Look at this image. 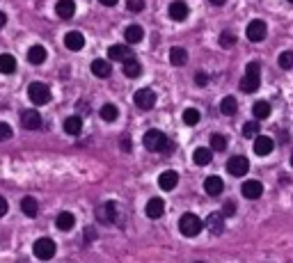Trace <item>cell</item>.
I'll return each instance as SVG.
<instances>
[{"instance_id":"19","label":"cell","mask_w":293,"mask_h":263,"mask_svg":"<svg viewBox=\"0 0 293 263\" xmlns=\"http://www.w3.org/2000/svg\"><path fill=\"white\" fill-rule=\"evenodd\" d=\"M64 46H67L69 51H82V46H85V37H82L80 32H67L64 35Z\"/></svg>"},{"instance_id":"43","label":"cell","mask_w":293,"mask_h":263,"mask_svg":"<svg viewBox=\"0 0 293 263\" xmlns=\"http://www.w3.org/2000/svg\"><path fill=\"white\" fill-rule=\"evenodd\" d=\"M7 199H5V197H0V217H3V215H7Z\"/></svg>"},{"instance_id":"45","label":"cell","mask_w":293,"mask_h":263,"mask_svg":"<svg viewBox=\"0 0 293 263\" xmlns=\"http://www.w3.org/2000/svg\"><path fill=\"white\" fill-rule=\"evenodd\" d=\"M131 147H133V144H131V140H126V138H124V140H122V149H124V151H131Z\"/></svg>"},{"instance_id":"20","label":"cell","mask_w":293,"mask_h":263,"mask_svg":"<svg viewBox=\"0 0 293 263\" xmlns=\"http://www.w3.org/2000/svg\"><path fill=\"white\" fill-rule=\"evenodd\" d=\"M204 190H206V194H211V197H218V194L224 190L222 179H220V176H209V179L204 181Z\"/></svg>"},{"instance_id":"15","label":"cell","mask_w":293,"mask_h":263,"mask_svg":"<svg viewBox=\"0 0 293 263\" xmlns=\"http://www.w3.org/2000/svg\"><path fill=\"white\" fill-rule=\"evenodd\" d=\"M241 192L245 199H259L261 194H263V185H261L259 181H245V183L241 185Z\"/></svg>"},{"instance_id":"24","label":"cell","mask_w":293,"mask_h":263,"mask_svg":"<svg viewBox=\"0 0 293 263\" xmlns=\"http://www.w3.org/2000/svg\"><path fill=\"white\" fill-rule=\"evenodd\" d=\"M55 224H57L60 231H71L73 224H76V217H73V213H67V211H64V213H60V215H57Z\"/></svg>"},{"instance_id":"6","label":"cell","mask_w":293,"mask_h":263,"mask_svg":"<svg viewBox=\"0 0 293 263\" xmlns=\"http://www.w3.org/2000/svg\"><path fill=\"white\" fill-rule=\"evenodd\" d=\"M135 106L140 108V110H151V108L156 106V92L154 89H137L135 92Z\"/></svg>"},{"instance_id":"16","label":"cell","mask_w":293,"mask_h":263,"mask_svg":"<svg viewBox=\"0 0 293 263\" xmlns=\"http://www.w3.org/2000/svg\"><path fill=\"white\" fill-rule=\"evenodd\" d=\"M144 213H146V217H151V220H158V217H163V213H165V202H163V199H158V197L149 199V202H146Z\"/></svg>"},{"instance_id":"1","label":"cell","mask_w":293,"mask_h":263,"mask_svg":"<svg viewBox=\"0 0 293 263\" xmlns=\"http://www.w3.org/2000/svg\"><path fill=\"white\" fill-rule=\"evenodd\" d=\"M261 64L259 62H250L247 64V69H245V76H243V80H241V89L243 92H256L259 89V83H261Z\"/></svg>"},{"instance_id":"17","label":"cell","mask_w":293,"mask_h":263,"mask_svg":"<svg viewBox=\"0 0 293 263\" xmlns=\"http://www.w3.org/2000/svg\"><path fill=\"white\" fill-rule=\"evenodd\" d=\"M179 183V174L177 172H163V174L158 176V185L160 190H165V192H169V190H174Z\"/></svg>"},{"instance_id":"5","label":"cell","mask_w":293,"mask_h":263,"mask_svg":"<svg viewBox=\"0 0 293 263\" xmlns=\"http://www.w3.org/2000/svg\"><path fill=\"white\" fill-rule=\"evenodd\" d=\"M32 252H35L37 258H41V261H48V258L55 256V243L50 238H39L35 245H32Z\"/></svg>"},{"instance_id":"50","label":"cell","mask_w":293,"mask_h":263,"mask_svg":"<svg viewBox=\"0 0 293 263\" xmlns=\"http://www.w3.org/2000/svg\"><path fill=\"white\" fill-rule=\"evenodd\" d=\"M197 263H204V261H197Z\"/></svg>"},{"instance_id":"21","label":"cell","mask_w":293,"mask_h":263,"mask_svg":"<svg viewBox=\"0 0 293 263\" xmlns=\"http://www.w3.org/2000/svg\"><path fill=\"white\" fill-rule=\"evenodd\" d=\"M142 37H144V30H142V25H128V28L124 30V39H126L128 44H140Z\"/></svg>"},{"instance_id":"13","label":"cell","mask_w":293,"mask_h":263,"mask_svg":"<svg viewBox=\"0 0 293 263\" xmlns=\"http://www.w3.org/2000/svg\"><path fill=\"white\" fill-rule=\"evenodd\" d=\"M167 14H169V19H172V21H183V19H188L190 10H188V5L183 3V0H174L172 5H169Z\"/></svg>"},{"instance_id":"18","label":"cell","mask_w":293,"mask_h":263,"mask_svg":"<svg viewBox=\"0 0 293 263\" xmlns=\"http://www.w3.org/2000/svg\"><path fill=\"white\" fill-rule=\"evenodd\" d=\"M55 14L60 19H71L76 14V5H73V0H57V5H55Z\"/></svg>"},{"instance_id":"41","label":"cell","mask_w":293,"mask_h":263,"mask_svg":"<svg viewBox=\"0 0 293 263\" xmlns=\"http://www.w3.org/2000/svg\"><path fill=\"white\" fill-rule=\"evenodd\" d=\"M233 213H236V204H233V202H224V206H222V215H224V217H231Z\"/></svg>"},{"instance_id":"36","label":"cell","mask_w":293,"mask_h":263,"mask_svg":"<svg viewBox=\"0 0 293 263\" xmlns=\"http://www.w3.org/2000/svg\"><path fill=\"white\" fill-rule=\"evenodd\" d=\"M256 133H259V121H247L245 126H243V135L245 138H256Z\"/></svg>"},{"instance_id":"4","label":"cell","mask_w":293,"mask_h":263,"mask_svg":"<svg viewBox=\"0 0 293 263\" xmlns=\"http://www.w3.org/2000/svg\"><path fill=\"white\" fill-rule=\"evenodd\" d=\"M27 98L35 106H46V103H50V87L44 83H30L27 85Z\"/></svg>"},{"instance_id":"7","label":"cell","mask_w":293,"mask_h":263,"mask_svg":"<svg viewBox=\"0 0 293 263\" xmlns=\"http://www.w3.org/2000/svg\"><path fill=\"white\" fill-rule=\"evenodd\" d=\"M227 170L231 176H245L247 170H250V162H247L245 156H231L227 162Z\"/></svg>"},{"instance_id":"26","label":"cell","mask_w":293,"mask_h":263,"mask_svg":"<svg viewBox=\"0 0 293 263\" xmlns=\"http://www.w3.org/2000/svg\"><path fill=\"white\" fill-rule=\"evenodd\" d=\"M27 60H30V64H44L46 62V48L44 46H32L30 51H27Z\"/></svg>"},{"instance_id":"29","label":"cell","mask_w":293,"mask_h":263,"mask_svg":"<svg viewBox=\"0 0 293 263\" xmlns=\"http://www.w3.org/2000/svg\"><path fill=\"white\" fill-rule=\"evenodd\" d=\"M21 211L25 213L27 217H37V213H39V204H37L35 197H23L21 202Z\"/></svg>"},{"instance_id":"48","label":"cell","mask_w":293,"mask_h":263,"mask_svg":"<svg viewBox=\"0 0 293 263\" xmlns=\"http://www.w3.org/2000/svg\"><path fill=\"white\" fill-rule=\"evenodd\" d=\"M227 0H211V5H224Z\"/></svg>"},{"instance_id":"3","label":"cell","mask_w":293,"mask_h":263,"mask_svg":"<svg viewBox=\"0 0 293 263\" xmlns=\"http://www.w3.org/2000/svg\"><path fill=\"white\" fill-rule=\"evenodd\" d=\"M144 147L154 153H160V151H167L169 142H167V138H165V133H160L158 128H151L144 133Z\"/></svg>"},{"instance_id":"39","label":"cell","mask_w":293,"mask_h":263,"mask_svg":"<svg viewBox=\"0 0 293 263\" xmlns=\"http://www.w3.org/2000/svg\"><path fill=\"white\" fill-rule=\"evenodd\" d=\"M126 7H128L131 12H135V14H137V12L144 10V0H126Z\"/></svg>"},{"instance_id":"42","label":"cell","mask_w":293,"mask_h":263,"mask_svg":"<svg viewBox=\"0 0 293 263\" xmlns=\"http://www.w3.org/2000/svg\"><path fill=\"white\" fill-rule=\"evenodd\" d=\"M195 83L199 85V87H206V85H209V76H206L204 71H197V74H195Z\"/></svg>"},{"instance_id":"35","label":"cell","mask_w":293,"mask_h":263,"mask_svg":"<svg viewBox=\"0 0 293 263\" xmlns=\"http://www.w3.org/2000/svg\"><path fill=\"white\" fill-rule=\"evenodd\" d=\"M199 110H197V108H186V110H183V124L186 126H195L197 121H199Z\"/></svg>"},{"instance_id":"30","label":"cell","mask_w":293,"mask_h":263,"mask_svg":"<svg viewBox=\"0 0 293 263\" xmlns=\"http://www.w3.org/2000/svg\"><path fill=\"white\" fill-rule=\"evenodd\" d=\"M14 71H16V60H14V55L3 53V55H0V74H14Z\"/></svg>"},{"instance_id":"32","label":"cell","mask_w":293,"mask_h":263,"mask_svg":"<svg viewBox=\"0 0 293 263\" xmlns=\"http://www.w3.org/2000/svg\"><path fill=\"white\" fill-rule=\"evenodd\" d=\"M252 115L256 117V121L268 119V117H270V103H266V101H256V103H254V108H252Z\"/></svg>"},{"instance_id":"23","label":"cell","mask_w":293,"mask_h":263,"mask_svg":"<svg viewBox=\"0 0 293 263\" xmlns=\"http://www.w3.org/2000/svg\"><path fill=\"white\" fill-rule=\"evenodd\" d=\"M140 74H142V64L135 57H128V60L124 62V76H126V78H137Z\"/></svg>"},{"instance_id":"11","label":"cell","mask_w":293,"mask_h":263,"mask_svg":"<svg viewBox=\"0 0 293 263\" xmlns=\"http://www.w3.org/2000/svg\"><path fill=\"white\" fill-rule=\"evenodd\" d=\"M128 57H133L128 44H114V46L108 48V60H119V62H126Z\"/></svg>"},{"instance_id":"28","label":"cell","mask_w":293,"mask_h":263,"mask_svg":"<svg viewBox=\"0 0 293 263\" xmlns=\"http://www.w3.org/2000/svg\"><path fill=\"white\" fill-rule=\"evenodd\" d=\"M169 62H172L174 67H183L188 62V53H186V48H181V46H174L172 51H169Z\"/></svg>"},{"instance_id":"44","label":"cell","mask_w":293,"mask_h":263,"mask_svg":"<svg viewBox=\"0 0 293 263\" xmlns=\"http://www.w3.org/2000/svg\"><path fill=\"white\" fill-rule=\"evenodd\" d=\"M85 238H87V240H90V238H96V231L92 229V226H87V229H85Z\"/></svg>"},{"instance_id":"31","label":"cell","mask_w":293,"mask_h":263,"mask_svg":"<svg viewBox=\"0 0 293 263\" xmlns=\"http://www.w3.org/2000/svg\"><path fill=\"white\" fill-rule=\"evenodd\" d=\"M236 110H238V101L233 96H224L222 101H220V112L222 115H236Z\"/></svg>"},{"instance_id":"8","label":"cell","mask_w":293,"mask_h":263,"mask_svg":"<svg viewBox=\"0 0 293 263\" xmlns=\"http://www.w3.org/2000/svg\"><path fill=\"white\" fill-rule=\"evenodd\" d=\"M245 35H247V39L250 42H263L266 39V23L261 19H254V21H250L247 23V30H245Z\"/></svg>"},{"instance_id":"22","label":"cell","mask_w":293,"mask_h":263,"mask_svg":"<svg viewBox=\"0 0 293 263\" xmlns=\"http://www.w3.org/2000/svg\"><path fill=\"white\" fill-rule=\"evenodd\" d=\"M80 130H82V119L78 115H71V117H67V119H64V133L78 135Z\"/></svg>"},{"instance_id":"46","label":"cell","mask_w":293,"mask_h":263,"mask_svg":"<svg viewBox=\"0 0 293 263\" xmlns=\"http://www.w3.org/2000/svg\"><path fill=\"white\" fill-rule=\"evenodd\" d=\"M101 5H108V7H112V5H117V0H99Z\"/></svg>"},{"instance_id":"37","label":"cell","mask_w":293,"mask_h":263,"mask_svg":"<svg viewBox=\"0 0 293 263\" xmlns=\"http://www.w3.org/2000/svg\"><path fill=\"white\" fill-rule=\"evenodd\" d=\"M233 44H236V35L224 30V32L220 35V46H222V48H231Z\"/></svg>"},{"instance_id":"38","label":"cell","mask_w":293,"mask_h":263,"mask_svg":"<svg viewBox=\"0 0 293 263\" xmlns=\"http://www.w3.org/2000/svg\"><path fill=\"white\" fill-rule=\"evenodd\" d=\"M277 64L282 67V69H293V53L291 51L282 53V55H279V60H277Z\"/></svg>"},{"instance_id":"40","label":"cell","mask_w":293,"mask_h":263,"mask_svg":"<svg viewBox=\"0 0 293 263\" xmlns=\"http://www.w3.org/2000/svg\"><path fill=\"white\" fill-rule=\"evenodd\" d=\"M9 138H12V126L0 121V140H9Z\"/></svg>"},{"instance_id":"51","label":"cell","mask_w":293,"mask_h":263,"mask_svg":"<svg viewBox=\"0 0 293 263\" xmlns=\"http://www.w3.org/2000/svg\"><path fill=\"white\" fill-rule=\"evenodd\" d=\"M288 3H293V0H288Z\"/></svg>"},{"instance_id":"14","label":"cell","mask_w":293,"mask_h":263,"mask_svg":"<svg viewBox=\"0 0 293 263\" xmlns=\"http://www.w3.org/2000/svg\"><path fill=\"white\" fill-rule=\"evenodd\" d=\"M21 124H23V128H27V130L41 128V115L37 110H25L21 115Z\"/></svg>"},{"instance_id":"9","label":"cell","mask_w":293,"mask_h":263,"mask_svg":"<svg viewBox=\"0 0 293 263\" xmlns=\"http://www.w3.org/2000/svg\"><path fill=\"white\" fill-rule=\"evenodd\" d=\"M114 217H117V204H114V202H105V204H101V206L96 208V220H99V222L110 224Z\"/></svg>"},{"instance_id":"10","label":"cell","mask_w":293,"mask_h":263,"mask_svg":"<svg viewBox=\"0 0 293 263\" xmlns=\"http://www.w3.org/2000/svg\"><path fill=\"white\" fill-rule=\"evenodd\" d=\"M273 149H275L273 138H268V135H256L254 138V153L256 156H268V153H273Z\"/></svg>"},{"instance_id":"34","label":"cell","mask_w":293,"mask_h":263,"mask_svg":"<svg viewBox=\"0 0 293 263\" xmlns=\"http://www.w3.org/2000/svg\"><path fill=\"white\" fill-rule=\"evenodd\" d=\"M224 149H227V138L222 133L211 135V151H224Z\"/></svg>"},{"instance_id":"27","label":"cell","mask_w":293,"mask_h":263,"mask_svg":"<svg viewBox=\"0 0 293 263\" xmlns=\"http://www.w3.org/2000/svg\"><path fill=\"white\" fill-rule=\"evenodd\" d=\"M211 158H213V151L206 147H197L195 151H192V160H195L197 165H209Z\"/></svg>"},{"instance_id":"12","label":"cell","mask_w":293,"mask_h":263,"mask_svg":"<svg viewBox=\"0 0 293 263\" xmlns=\"http://www.w3.org/2000/svg\"><path fill=\"white\" fill-rule=\"evenodd\" d=\"M204 226H209V231L213 236H220L224 231V215L222 213H211V215L206 217Z\"/></svg>"},{"instance_id":"33","label":"cell","mask_w":293,"mask_h":263,"mask_svg":"<svg viewBox=\"0 0 293 263\" xmlns=\"http://www.w3.org/2000/svg\"><path fill=\"white\" fill-rule=\"evenodd\" d=\"M117 117H119L117 106H112V103H105V106L101 108V119H103V121H117Z\"/></svg>"},{"instance_id":"47","label":"cell","mask_w":293,"mask_h":263,"mask_svg":"<svg viewBox=\"0 0 293 263\" xmlns=\"http://www.w3.org/2000/svg\"><path fill=\"white\" fill-rule=\"evenodd\" d=\"M5 23H7V16H5V14H3V12H0V30H3V28H5Z\"/></svg>"},{"instance_id":"49","label":"cell","mask_w":293,"mask_h":263,"mask_svg":"<svg viewBox=\"0 0 293 263\" xmlns=\"http://www.w3.org/2000/svg\"><path fill=\"white\" fill-rule=\"evenodd\" d=\"M291 167H293V156H291Z\"/></svg>"},{"instance_id":"2","label":"cell","mask_w":293,"mask_h":263,"mask_svg":"<svg viewBox=\"0 0 293 263\" xmlns=\"http://www.w3.org/2000/svg\"><path fill=\"white\" fill-rule=\"evenodd\" d=\"M179 229H181L183 236H188V238H195V236L204 229V222H201L195 213H183L181 220H179Z\"/></svg>"},{"instance_id":"25","label":"cell","mask_w":293,"mask_h":263,"mask_svg":"<svg viewBox=\"0 0 293 263\" xmlns=\"http://www.w3.org/2000/svg\"><path fill=\"white\" fill-rule=\"evenodd\" d=\"M110 62L108 60H94L92 62V74L96 76V78H108L110 76Z\"/></svg>"}]
</instances>
